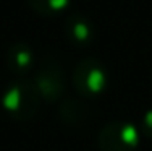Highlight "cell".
<instances>
[{
  "label": "cell",
  "instance_id": "1",
  "mask_svg": "<svg viewBox=\"0 0 152 151\" xmlns=\"http://www.w3.org/2000/svg\"><path fill=\"white\" fill-rule=\"evenodd\" d=\"M3 107L15 119L29 120L37 112L39 106V91L36 85L29 83H15L3 94Z\"/></svg>",
  "mask_w": 152,
  "mask_h": 151
},
{
  "label": "cell",
  "instance_id": "2",
  "mask_svg": "<svg viewBox=\"0 0 152 151\" xmlns=\"http://www.w3.org/2000/svg\"><path fill=\"white\" fill-rule=\"evenodd\" d=\"M139 143V133L134 125L126 122H108L99 133V146L102 151H133Z\"/></svg>",
  "mask_w": 152,
  "mask_h": 151
},
{
  "label": "cell",
  "instance_id": "3",
  "mask_svg": "<svg viewBox=\"0 0 152 151\" xmlns=\"http://www.w3.org/2000/svg\"><path fill=\"white\" fill-rule=\"evenodd\" d=\"M76 88L84 96H96L105 86V73L97 65L81 67L76 75Z\"/></svg>",
  "mask_w": 152,
  "mask_h": 151
},
{
  "label": "cell",
  "instance_id": "4",
  "mask_svg": "<svg viewBox=\"0 0 152 151\" xmlns=\"http://www.w3.org/2000/svg\"><path fill=\"white\" fill-rule=\"evenodd\" d=\"M142 132L146 133L147 136H152V110L146 114V117L142 119Z\"/></svg>",
  "mask_w": 152,
  "mask_h": 151
},
{
  "label": "cell",
  "instance_id": "5",
  "mask_svg": "<svg viewBox=\"0 0 152 151\" xmlns=\"http://www.w3.org/2000/svg\"><path fill=\"white\" fill-rule=\"evenodd\" d=\"M16 63H18V67H20V68L28 67V65H29V54H28V52H20L16 55Z\"/></svg>",
  "mask_w": 152,
  "mask_h": 151
}]
</instances>
